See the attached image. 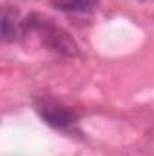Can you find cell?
<instances>
[{
    "label": "cell",
    "mask_w": 154,
    "mask_h": 156,
    "mask_svg": "<svg viewBox=\"0 0 154 156\" xmlns=\"http://www.w3.org/2000/svg\"><path fill=\"white\" fill-rule=\"evenodd\" d=\"M31 31L40 33V38L44 42V45L47 49H51L53 53H56V55L71 58V56H78V53H80L78 44L73 40V37L65 29H62L60 26L53 24L49 18L31 15L29 18L22 20V33L20 35L31 33Z\"/></svg>",
    "instance_id": "obj_1"
},
{
    "label": "cell",
    "mask_w": 154,
    "mask_h": 156,
    "mask_svg": "<svg viewBox=\"0 0 154 156\" xmlns=\"http://www.w3.org/2000/svg\"><path fill=\"white\" fill-rule=\"evenodd\" d=\"M37 111L47 125L56 127V129H65L75 123V115L69 109H65L64 105H58L54 102H49V100L38 102Z\"/></svg>",
    "instance_id": "obj_2"
},
{
    "label": "cell",
    "mask_w": 154,
    "mask_h": 156,
    "mask_svg": "<svg viewBox=\"0 0 154 156\" xmlns=\"http://www.w3.org/2000/svg\"><path fill=\"white\" fill-rule=\"evenodd\" d=\"M18 11L16 9H5L2 15V40L4 42H13L16 35L22 33V20H16Z\"/></svg>",
    "instance_id": "obj_3"
},
{
    "label": "cell",
    "mask_w": 154,
    "mask_h": 156,
    "mask_svg": "<svg viewBox=\"0 0 154 156\" xmlns=\"http://www.w3.org/2000/svg\"><path fill=\"white\" fill-rule=\"evenodd\" d=\"M100 0H56V7L69 13H91L96 9Z\"/></svg>",
    "instance_id": "obj_4"
}]
</instances>
